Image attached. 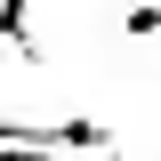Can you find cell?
<instances>
[{
  "mask_svg": "<svg viewBox=\"0 0 161 161\" xmlns=\"http://www.w3.org/2000/svg\"><path fill=\"white\" fill-rule=\"evenodd\" d=\"M121 32H129V40H153L161 32V0H137V8L121 16Z\"/></svg>",
  "mask_w": 161,
  "mask_h": 161,
  "instance_id": "obj_1",
  "label": "cell"
}]
</instances>
